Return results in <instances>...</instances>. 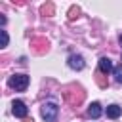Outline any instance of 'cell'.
Wrapping results in <instances>:
<instances>
[{
  "label": "cell",
  "instance_id": "obj_13",
  "mask_svg": "<svg viewBox=\"0 0 122 122\" xmlns=\"http://www.w3.org/2000/svg\"><path fill=\"white\" fill-rule=\"evenodd\" d=\"M78 13H80V8H78V6H72V8L69 10V19L72 21L74 17H78Z\"/></svg>",
  "mask_w": 122,
  "mask_h": 122
},
{
  "label": "cell",
  "instance_id": "obj_15",
  "mask_svg": "<svg viewBox=\"0 0 122 122\" xmlns=\"http://www.w3.org/2000/svg\"><path fill=\"white\" fill-rule=\"evenodd\" d=\"M23 122H32V118H23Z\"/></svg>",
  "mask_w": 122,
  "mask_h": 122
},
{
  "label": "cell",
  "instance_id": "obj_14",
  "mask_svg": "<svg viewBox=\"0 0 122 122\" xmlns=\"http://www.w3.org/2000/svg\"><path fill=\"white\" fill-rule=\"evenodd\" d=\"M0 36H2V48L8 46V32L6 30H0Z\"/></svg>",
  "mask_w": 122,
  "mask_h": 122
},
{
  "label": "cell",
  "instance_id": "obj_8",
  "mask_svg": "<svg viewBox=\"0 0 122 122\" xmlns=\"http://www.w3.org/2000/svg\"><path fill=\"white\" fill-rule=\"evenodd\" d=\"M101 112H103V109H101V105H99L97 101L92 103V105L88 107V116H90V118H99Z\"/></svg>",
  "mask_w": 122,
  "mask_h": 122
},
{
  "label": "cell",
  "instance_id": "obj_3",
  "mask_svg": "<svg viewBox=\"0 0 122 122\" xmlns=\"http://www.w3.org/2000/svg\"><path fill=\"white\" fill-rule=\"evenodd\" d=\"M40 112H42V118H44L46 122H55V118H57V114H59V107H57L55 103L48 101V103L42 105Z\"/></svg>",
  "mask_w": 122,
  "mask_h": 122
},
{
  "label": "cell",
  "instance_id": "obj_6",
  "mask_svg": "<svg viewBox=\"0 0 122 122\" xmlns=\"http://www.w3.org/2000/svg\"><path fill=\"white\" fill-rule=\"evenodd\" d=\"M67 63H69V67H71V69H74V71H82V69H84V65H86L82 55H71Z\"/></svg>",
  "mask_w": 122,
  "mask_h": 122
},
{
  "label": "cell",
  "instance_id": "obj_7",
  "mask_svg": "<svg viewBox=\"0 0 122 122\" xmlns=\"http://www.w3.org/2000/svg\"><path fill=\"white\" fill-rule=\"evenodd\" d=\"M99 71H101L103 74H107V72L114 71V67H112V63H111V59H109V57H101V59H99Z\"/></svg>",
  "mask_w": 122,
  "mask_h": 122
},
{
  "label": "cell",
  "instance_id": "obj_5",
  "mask_svg": "<svg viewBox=\"0 0 122 122\" xmlns=\"http://www.w3.org/2000/svg\"><path fill=\"white\" fill-rule=\"evenodd\" d=\"M30 46H32V50H34L36 53H44V51L48 50V40L42 38V36H38V38H32V40H30Z\"/></svg>",
  "mask_w": 122,
  "mask_h": 122
},
{
  "label": "cell",
  "instance_id": "obj_12",
  "mask_svg": "<svg viewBox=\"0 0 122 122\" xmlns=\"http://www.w3.org/2000/svg\"><path fill=\"white\" fill-rule=\"evenodd\" d=\"M112 74H114V80H116V82H122V63L114 67V71H112Z\"/></svg>",
  "mask_w": 122,
  "mask_h": 122
},
{
  "label": "cell",
  "instance_id": "obj_4",
  "mask_svg": "<svg viewBox=\"0 0 122 122\" xmlns=\"http://www.w3.org/2000/svg\"><path fill=\"white\" fill-rule=\"evenodd\" d=\"M11 112H13L17 118H27V112H29V109H27V105H25L23 101L15 99V101L11 103Z\"/></svg>",
  "mask_w": 122,
  "mask_h": 122
},
{
  "label": "cell",
  "instance_id": "obj_16",
  "mask_svg": "<svg viewBox=\"0 0 122 122\" xmlns=\"http://www.w3.org/2000/svg\"><path fill=\"white\" fill-rule=\"evenodd\" d=\"M120 44H122V34H120Z\"/></svg>",
  "mask_w": 122,
  "mask_h": 122
},
{
  "label": "cell",
  "instance_id": "obj_11",
  "mask_svg": "<svg viewBox=\"0 0 122 122\" xmlns=\"http://www.w3.org/2000/svg\"><path fill=\"white\" fill-rule=\"evenodd\" d=\"M95 80H97L99 88H107V78H105V74H103L101 71H97V74H95Z\"/></svg>",
  "mask_w": 122,
  "mask_h": 122
},
{
  "label": "cell",
  "instance_id": "obj_9",
  "mask_svg": "<svg viewBox=\"0 0 122 122\" xmlns=\"http://www.w3.org/2000/svg\"><path fill=\"white\" fill-rule=\"evenodd\" d=\"M40 13H42V15H46V17H51V15L55 13V6H53V2H46V4H42Z\"/></svg>",
  "mask_w": 122,
  "mask_h": 122
},
{
  "label": "cell",
  "instance_id": "obj_1",
  "mask_svg": "<svg viewBox=\"0 0 122 122\" xmlns=\"http://www.w3.org/2000/svg\"><path fill=\"white\" fill-rule=\"evenodd\" d=\"M84 92H82V88H74V86H71V88H67L65 92H63V99L71 105V107H78L82 101H84Z\"/></svg>",
  "mask_w": 122,
  "mask_h": 122
},
{
  "label": "cell",
  "instance_id": "obj_2",
  "mask_svg": "<svg viewBox=\"0 0 122 122\" xmlns=\"http://www.w3.org/2000/svg\"><path fill=\"white\" fill-rule=\"evenodd\" d=\"M29 82H30V80H29L27 74H11L10 80H8L10 88H13V90H17V92H25L27 86H29Z\"/></svg>",
  "mask_w": 122,
  "mask_h": 122
},
{
  "label": "cell",
  "instance_id": "obj_10",
  "mask_svg": "<svg viewBox=\"0 0 122 122\" xmlns=\"http://www.w3.org/2000/svg\"><path fill=\"white\" fill-rule=\"evenodd\" d=\"M122 114V107H118V105H109L107 107V116L109 118H118Z\"/></svg>",
  "mask_w": 122,
  "mask_h": 122
}]
</instances>
